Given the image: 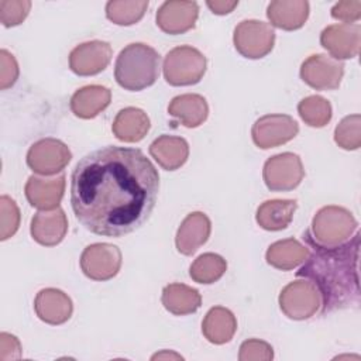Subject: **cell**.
Segmentation results:
<instances>
[{
  "instance_id": "9",
  "label": "cell",
  "mask_w": 361,
  "mask_h": 361,
  "mask_svg": "<svg viewBox=\"0 0 361 361\" xmlns=\"http://www.w3.org/2000/svg\"><path fill=\"white\" fill-rule=\"evenodd\" d=\"M72 154L66 144L56 138H42L34 142L27 152V165L32 172L44 176L61 172L69 162Z\"/></svg>"
},
{
  "instance_id": "33",
  "label": "cell",
  "mask_w": 361,
  "mask_h": 361,
  "mask_svg": "<svg viewBox=\"0 0 361 361\" xmlns=\"http://www.w3.org/2000/svg\"><path fill=\"white\" fill-rule=\"evenodd\" d=\"M20 226V210L16 202L3 195L0 197V240L4 241L16 234Z\"/></svg>"
},
{
  "instance_id": "2",
  "label": "cell",
  "mask_w": 361,
  "mask_h": 361,
  "mask_svg": "<svg viewBox=\"0 0 361 361\" xmlns=\"http://www.w3.org/2000/svg\"><path fill=\"white\" fill-rule=\"evenodd\" d=\"M309 244L313 252L296 275L314 283L322 298V313L358 305L360 234L355 233L353 240L334 247Z\"/></svg>"
},
{
  "instance_id": "39",
  "label": "cell",
  "mask_w": 361,
  "mask_h": 361,
  "mask_svg": "<svg viewBox=\"0 0 361 361\" xmlns=\"http://www.w3.org/2000/svg\"><path fill=\"white\" fill-rule=\"evenodd\" d=\"M206 4L212 10V13H214L217 16H224V14L231 13L237 7L238 1L237 0H234V1H228V0H209V1H206Z\"/></svg>"
},
{
  "instance_id": "40",
  "label": "cell",
  "mask_w": 361,
  "mask_h": 361,
  "mask_svg": "<svg viewBox=\"0 0 361 361\" xmlns=\"http://www.w3.org/2000/svg\"><path fill=\"white\" fill-rule=\"evenodd\" d=\"M159 360V358H175V360H182V357L179 354H175V353H168V351H162V353H158L155 355H152V360Z\"/></svg>"
},
{
  "instance_id": "26",
  "label": "cell",
  "mask_w": 361,
  "mask_h": 361,
  "mask_svg": "<svg viewBox=\"0 0 361 361\" xmlns=\"http://www.w3.org/2000/svg\"><path fill=\"white\" fill-rule=\"evenodd\" d=\"M309 254V248L300 244L298 240L285 238L275 241L268 247L265 259L271 267L276 269L289 271L303 264L307 259Z\"/></svg>"
},
{
  "instance_id": "35",
  "label": "cell",
  "mask_w": 361,
  "mask_h": 361,
  "mask_svg": "<svg viewBox=\"0 0 361 361\" xmlns=\"http://www.w3.org/2000/svg\"><path fill=\"white\" fill-rule=\"evenodd\" d=\"M272 358L274 350L267 341L250 338L240 345V361H271Z\"/></svg>"
},
{
  "instance_id": "16",
  "label": "cell",
  "mask_w": 361,
  "mask_h": 361,
  "mask_svg": "<svg viewBox=\"0 0 361 361\" xmlns=\"http://www.w3.org/2000/svg\"><path fill=\"white\" fill-rule=\"evenodd\" d=\"M65 192V175L61 173L52 179H42L35 175L30 176L24 193L28 203L39 210L58 209Z\"/></svg>"
},
{
  "instance_id": "31",
  "label": "cell",
  "mask_w": 361,
  "mask_h": 361,
  "mask_svg": "<svg viewBox=\"0 0 361 361\" xmlns=\"http://www.w3.org/2000/svg\"><path fill=\"white\" fill-rule=\"evenodd\" d=\"M300 118L310 127H324L331 120V106L322 96H307L298 104Z\"/></svg>"
},
{
  "instance_id": "37",
  "label": "cell",
  "mask_w": 361,
  "mask_h": 361,
  "mask_svg": "<svg viewBox=\"0 0 361 361\" xmlns=\"http://www.w3.org/2000/svg\"><path fill=\"white\" fill-rule=\"evenodd\" d=\"M331 17L344 23H354L361 17V1L360 0H344L338 1L331 8Z\"/></svg>"
},
{
  "instance_id": "30",
  "label": "cell",
  "mask_w": 361,
  "mask_h": 361,
  "mask_svg": "<svg viewBox=\"0 0 361 361\" xmlns=\"http://www.w3.org/2000/svg\"><path fill=\"white\" fill-rule=\"evenodd\" d=\"M147 8V0H113L106 4V17L117 25H133L144 17Z\"/></svg>"
},
{
  "instance_id": "24",
  "label": "cell",
  "mask_w": 361,
  "mask_h": 361,
  "mask_svg": "<svg viewBox=\"0 0 361 361\" xmlns=\"http://www.w3.org/2000/svg\"><path fill=\"white\" fill-rule=\"evenodd\" d=\"M168 113L178 118L182 126L195 128L203 124L209 114V106L203 96L186 93L173 97L168 106Z\"/></svg>"
},
{
  "instance_id": "20",
  "label": "cell",
  "mask_w": 361,
  "mask_h": 361,
  "mask_svg": "<svg viewBox=\"0 0 361 361\" xmlns=\"http://www.w3.org/2000/svg\"><path fill=\"white\" fill-rule=\"evenodd\" d=\"M267 17L274 27L293 31L305 25L309 17L306 0H275L267 7Z\"/></svg>"
},
{
  "instance_id": "22",
  "label": "cell",
  "mask_w": 361,
  "mask_h": 361,
  "mask_svg": "<svg viewBox=\"0 0 361 361\" xmlns=\"http://www.w3.org/2000/svg\"><path fill=\"white\" fill-rule=\"evenodd\" d=\"M149 154L161 168L175 171L186 162L189 157V145L186 140L180 137L164 134L151 142Z\"/></svg>"
},
{
  "instance_id": "19",
  "label": "cell",
  "mask_w": 361,
  "mask_h": 361,
  "mask_svg": "<svg viewBox=\"0 0 361 361\" xmlns=\"http://www.w3.org/2000/svg\"><path fill=\"white\" fill-rule=\"evenodd\" d=\"M212 224L209 217L202 212H193L188 214L180 223L175 244L180 254L192 255L195 254L209 238Z\"/></svg>"
},
{
  "instance_id": "7",
  "label": "cell",
  "mask_w": 361,
  "mask_h": 361,
  "mask_svg": "<svg viewBox=\"0 0 361 361\" xmlns=\"http://www.w3.org/2000/svg\"><path fill=\"white\" fill-rule=\"evenodd\" d=\"M233 42L243 56L248 59H259L268 55L275 42L274 28L259 20H244L233 34Z\"/></svg>"
},
{
  "instance_id": "29",
  "label": "cell",
  "mask_w": 361,
  "mask_h": 361,
  "mask_svg": "<svg viewBox=\"0 0 361 361\" xmlns=\"http://www.w3.org/2000/svg\"><path fill=\"white\" fill-rule=\"evenodd\" d=\"M227 269V262L223 257L214 252H206L199 255L189 268L190 278L197 283H214L219 281Z\"/></svg>"
},
{
  "instance_id": "34",
  "label": "cell",
  "mask_w": 361,
  "mask_h": 361,
  "mask_svg": "<svg viewBox=\"0 0 361 361\" xmlns=\"http://www.w3.org/2000/svg\"><path fill=\"white\" fill-rule=\"evenodd\" d=\"M31 1L28 0H1L0 1V21L4 27H14L21 24L28 16Z\"/></svg>"
},
{
  "instance_id": "17",
  "label": "cell",
  "mask_w": 361,
  "mask_h": 361,
  "mask_svg": "<svg viewBox=\"0 0 361 361\" xmlns=\"http://www.w3.org/2000/svg\"><path fill=\"white\" fill-rule=\"evenodd\" d=\"M34 310L42 322L56 326L71 319L73 305L65 292L55 288H45L37 293Z\"/></svg>"
},
{
  "instance_id": "1",
  "label": "cell",
  "mask_w": 361,
  "mask_h": 361,
  "mask_svg": "<svg viewBox=\"0 0 361 361\" xmlns=\"http://www.w3.org/2000/svg\"><path fill=\"white\" fill-rule=\"evenodd\" d=\"M159 175L137 148L109 145L85 155L71 176V206L93 234L123 237L152 213Z\"/></svg>"
},
{
  "instance_id": "38",
  "label": "cell",
  "mask_w": 361,
  "mask_h": 361,
  "mask_svg": "<svg viewBox=\"0 0 361 361\" xmlns=\"http://www.w3.org/2000/svg\"><path fill=\"white\" fill-rule=\"evenodd\" d=\"M21 357V345L16 336L8 333L0 334V360H16Z\"/></svg>"
},
{
  "instance_id": "10",
  "label": "cell",
  "mask_w": 361,
  "mask_h": 361,
  "mask_svg": "<svg viewBox=\"0 0 361 361\" xmlns=\"http://www.w3.org/2000/svg\"><path fill=\"white\" fill-rule=\"evenodd\" d=\"M120 267L121 251L109 243L90 244L80 255V268L93 281H109L114 278Z\"/></svg>"
},
{
  "instance_id": "15",
  "label": "cell",
  "mask_w": 361,
  "mask_h": 361,
  "mask_svg": "<svg viewBox=\"0 0 361 361\" xmlns=\"http://www.w3.org/2000/svg\"><path fill=\"white\" fill-rule=\"evenodd\" d=\"M199 16L196 1L169 0L161 4L157 11V25L166 34L176 35L192 30Z\"/></svg>"
},
{
  "instance_id": "18",
  "label": "cell",
  "mask_w": 361,
  "mask_h": 361,
  "mask_svg": "<svg viewBox=\"0 0 361 361\" xmlns=\"http://www.w3.org/2000/svg\"><path fill=\"white\" fill-rule=\"evenodd\" d=\"M32 238L45 247L59 244L68 231V219L62 209L42 210L34 214L31 220Z\"/></svg>"
},
{
  "instance_id": "6",
  "label": "cell",
  "mask_w": 361,
  "mask_h": 361,
  "mask_svg": "<svg viewBox=\"0 0 361 361\" xmlns=\"http://www.w3.org/2000/svg\"><path fill=\"white\" fill-rule=\"evenodd\" d=\"M322 306V298L313 282L299 279L288 283L279 293V307L293 320L312 317Z\"/></svg>"
},
{
  "instance_id": "12",
  "label": "cell",
  "mask_w": 361,
  "mask_h": 361,
  "mask_svg": "<svg viewBox=\"0 0 361 361\" xmlns=\"http://www.w3.org/2000/svg\"><path fill=\"white\" fill-rule=\"evenodd\" d=\"M343 75L344 63L323 54L310 55L300 66L302 80L316 90L337 89Z\"/></svg>"
},
{
  "instance_id": "23",
  "label": "cell",
  "mask_w": 361,
  "mask_h": 361,
  "mask_svg": "<svg viewBox=\"0 0 361 361\" xmlns=\"http://www.w3.org/2000/svg\"><path fill=\"white\" fill-rule=\"evenodd\" d=\"M149 127V118L144 110L137 107H126L117 113L111 131L120 141L138 142L147 135Z\"/></svg>"
},
{
  "instance_id": "13",
  "label": "cell",
  "mask_w": 361,
  "mask_h": 361,
  "mask_svg": "<svg viewBox=\"0 0 361 361\" xmlns=\"http://www.w3.org/2000/svg\"><path fill=\"white\" fill-rule=\"evenodd\" d=\"M320 44L337 61L355 58L361 45V27L355 23L329 25L320 34Z\"/></svg>"
},
{
  "instance_id": "25",
  "label": "cell",
  "mask_w": 361,
  "mask_h": 361,
  "mask_svg": "<svg viewBox=\"0 0 361 361\" xmlns=\"http://www.w3.org/2000/svg\"><path fill=\"white\" fill-rule=\"evenodd\" d=\"M296 207L298 203L292 199L265 200L257 209L255 220L264 230L279 231L289 226Z\"/></svg>"
},
{
  "instance_id": "14",
  "label": "cell",
  "mask_w": 361,
  "mask_h": 361,
  "mask_svg": "<svg viewBox=\"0 0 361 361\" xmlns=\"http://www.w3.org/2000/svg\"><path fill=\"white\" fill-rule=\"evenodd\" d=\"M113 49L104 41H87L75 47L69 54V68L79 76L97 75L107 68Z\"/></svg>"
},
{
  "instance_id": "32",
  "label": "cell",
  "mask_w": 361,
  "mask_h": 361,
  "mask_svg": "<svg viewBox=\"0 0 361 361\" xmlns=\"http://www.w3.org/2000/svg\"><path fill=\"white\" fill-rule=\"evenodd\" d=\"M334 141L343 149H358L361 145V117L351 114L344 117L334 130Z\"/></svg>"
},
{
  "instance_id": "36",
  "label": "cell",
  "mask_w": 361,
  "mask_h": 361,
  "mask_svg": "<svg viewBox=\"0 0 361 361\" xmlns=\"http://www.w3.org/2000/svg\"><path fill=\"white\" fill-rule=\"evenodd\" d=\"M18 78V63L7 49L0 51V89L11 87Z\"/></svg>"
},
{
  "instance_id": "21",
  "label": "cell",
  "mask_w": 361,
  "mask_h": 361,
  "mask_svg": "<svg viewBox=\"0 0 361 361\" xmlns=\"http://www.w3.org/2000/svg\"><path fill=\"white\" fill-rule=\"evenodd\" d=\"M111 100V92L102 85H89L76 90L71 97V110L79 118H93Z\"/></svg>"
},
{
  "instance_id": "3",
  "label": "cell",
  "mask_w": 361,
  "mask_h": 361,
  "mask_svg": "<svg viewBox=\"0 0 361 361\" xmlns=\"http://www.w3.org/2000/svg\"><path fill=\"white\" fill-rule=\"evenodd\" d=\"M159 54L152 47L142 42L130 44L116 59V82L131 92L149 87L159 76Z\"/></svg>"
},
{
  "instance_id": "11",
  "label": "cell",
  "mask_w": 361,
  "mask_h": 361,
  "mask_svg": "<svg viewBox=\"0 0 361 361\" xmlns=\"http://www.w3.org/2000/svg\"><path fill=\"white\" fill-rule=\"evenodd\" d=\"M298 133L299 124L286 114H265L251 128L254 144L262 149L282 145L293 140Z\"/></svg>"
},
{
  "instance_id": "5",
  "label": "cell",
  "mask_w": 361,
  "mask_h": 361,
  "mask_svg": "<svg viewBox=\"0 0 361 361\" xmlns=\"http://www.w3.org/2000/svg\"><path fill=\"white\" fill-rule=\"evenodd\" d=\"M206 56L196 48L180 45L164 59V78L172 86H189L200 82L206 72Z\"/></svg>"
},
{
  "instance_id": "27",
  "label": "cell",
  "mask_w": 361,
  "mask_h": 361,
  "mask_svg": "<svg viewBox=\"0 0 361 361\" xmlns=\"http://www.w3.org/2000/svg\"><path fill=\"white\" fill-rule=\"evenodd\" d=\"M235 331V316L223 306L212 307L202 322V333L206 340L213 344L228 343L234 337Z\"/></svg>"
},
{
  "instance_id": "4",
  "label": "cell",
  "mask_w": 361,
  "mask_h": 361,
  "mask_svg": "<svg viewBox=\"0 0 361 361\" xmlns=\"http://www.w3.org/2000/svg\"><path fill=\"white\" fill-rule=\"evenodd\" d=\"M355 230L357 220L350 210L340 206H324L314 214L310 231L305 238L307 243L334 247L348 241Z\"/></svg>"
},
{
  "instance_id": "28",
  "label": "cell",
  "mask_w": 361,
  "mask_h": 361,
  "mask_svg": "<svg viewBox=\"0 0 361 361\" xmlns=\"http://www.w3.org/2000/svg\"><path fill=\"white\" fill-rule=\"evenodd\" d=\"M164 307L176 316L195 313L202 305V296L195 289L185 283H169L162 290Z\"/></svg>"
},
{
  "instance_id": "8",
  "label": "cell",
  "mask_w": 361,
  "mask_h": 361,
  "mask_svg": "<svg viewBox=\"0 0 361 361\" xmlns=\"http://www.w3.org/2000/svg\"><path fill=\"white\" fill-rule=\"evenodd\" d=\"M262 176L269 190L286 192L299 186L305 176V169L299 155L282 152L267 159Z\"/></svg>"
}]
</instances>
